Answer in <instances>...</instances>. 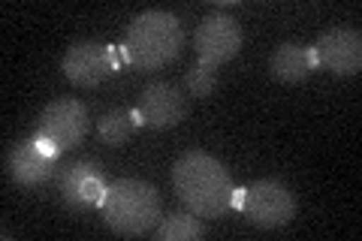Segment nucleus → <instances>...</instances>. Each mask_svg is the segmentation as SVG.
<instances>
[{
	"mask_svg": "<svg viewBox=\"0 0 362 241\" xmlns=\"http://www.w3.org/2000/svg\"><path fill=\"white\" fill-rule=\"evenodd\" d=\"M185 42V30L181 21L166 13V9H145L133 21L127 33H124V61L136 70H157L175 61Z\"/></svg>",
	"mask_w": 362,
	"mask_h": 241,
	"instance_id": "2",
	"label": "nucleus"
},
{
	"mask_svg": "<svg viewBox=\"0 0 362 241\" xmlns=\"http://www.w3.org/2000/svg\"><path fill=\"white\" fill-rule=\"evenodd\" d=\"M139 114L148 127L169 130L187 118V97L181 94V88L169 82H148L142 88Z\"/></svg>",
	"mask_w": 362,
	"mask_h": 241,
	"instance_id": "9",
	"label": "nucleus"
},
{
	"mask_svg": "<svg viewBox=\"0 0 362 241\" xmlns=\"http://www.w3.org/2000/svg\"><path fill=\"white\" fill-rule=\"evenodd\" d=\"M94 172H103L97 160H73V163L58 169V190L70 208H82V184Z\"/></svg>",
	"mask_w": 362,
	"mask_h": 241,
	"instance_id": "12",
	"label": "nucleus"
},
{
	"mask_svg": "<svg viewBox=\"0 0 362 241\" xmlns=\"http://www.w3.org/2000/svg\"><path fill=\"white\" fill-rule=\"evenodd\" d=\"M317 70V61H314V49L311 45H302V42H281L275 52H272V61H269V73L272 78L284 85H296L302 78H308Z\"/></svg>",
	"mask_w": 362,
	"mask_h": 241,
	"instance_id": "11",
	"label": "nucleus"
},
{
	"mask_svg": "<svg viewBox=\"0 0 362 241\" xmlns=\"http://www.w3.org/2000/svg\"><path fill=\"white\" fill-rule=\"evenodd\" d=\"M242 214L259 229H281L296 217V199L281 181L263 178L245 187Z\"/></svg>",
	"mask_w": 362,
	"mask_h": 241,
	"instance_id": "5",
	"label": "nucleus"
},
{
	"mask_svg": "<svg viewBox=\"0 0 362 241\" xmlns=\"http://www.w3.org/2000/svg\"><path fill=\"white\" fill-rule=\"evenodd\" d=\"M194 45L199 54V64L221 66L233 61L242 49V25L226 13H211L197 25Z\"/></svg>",
	"mask_w": 362,
	"mask_h": 241,
	"instance_id": "7",
	"label": "nucleus"
},
{
	"mask_svg": "<svg viewBox=\"0 0 362 241\" xmlns=\"http://www.w3.org/2000/svg\"><path fill=\"white\" fill-rule=\"evenodd\" d=\"M118 66H121V61L115 57V52L94 40L73 42L61 61L64 76L78 88H97L100 82H106Z\"/></svg>",
	"mask_w": 362,
	"mask_h": 241,
	"instance_id": "6",
	"label": "nucleus"
},
{
	"mask_svg": "<svg viewBox=\"0 0 362 241\" xmlns=\"http://www.w3.org/2000/svg\"><path fill=\"white\" fill-rule=\"evenodd\" d=\"M88 136V109L82 100L76 97H58L40 112L33 139L49 142L54 151H73L76 145H82Z\"/></svg>",
	"mask_w": 362,
	"mask_h": 241,
	"instance_id": "4",
	"label": "nucleus"
},
{
	"mask_svg": "<svg viewBox=\"0 0 362 241\" xmlns=\"http://www.w3.org/2000/svg\"><path fill=\"white\" fill-rule=\"evenodd\" d=\"M100 211H103V221L112 233L136 238V235H145L151 229H157L163 199L157 193V187H151L148 181L118 178V181H109L103 202H100Z\"/></svg>",
	"mask_w": 362,
	"mask_h": 241,
	"instance_id": "3",
	"label": "nucleus"
},
{
	"mask_svg": "<svg viewBox=\"0 0 362 241\" xmlns=\"http://www.w3.org/2000/svg\"><path fill=\"white\" fill-rule=\"evenodd\" d=\"M157 238L160 241H194L206 235V223L197 214H169L163 223H157Z\"/></svg>",
	"mask_w": 362,
	"mask_h": 241,
	"instance_id": "14",
	"label": "nucleus"
},
{
	"mask_svg": "<svg viewBox=\"0 0 362 241\" xmlns=\"http://www.w3.org/2000/svg\"><path fill=\"white\" fill-rule=\"evenodd\" d=\"M97 130H100V139H103L106 145L118 148L130 139V133L136 130V118L130 109H109L100 114L97 121Z\"/></svg>",
	"mask_w": 362,
	"mask_h": 241,
	"instance_id": "13",
	"label": "nucleus"
},
{
	"mask_svg": "<svg viewBox=\"0 0 362 241\" xmlns=\"http://www.w3.org/2000/svg\"><path fill=\"white\" fill-rule=\"evenodd\" d=\"M314 61L332 76H356L362 66V33L356 28H332L317 37Z\"/></svg>",
	"mask_w": 362,
	"mask_h": 241,
	"instance_id": "8",
	"label": "nucleus"
},
{
	"mask_svg": "<svg viewBox=\"0 0 362 241\" xmlns=\"http://www.w3.org/2000/svg\"><path fill=\"white\" fill-rule=\"evenodd\" d=\"M214 82H218V76H214V66L197 64V66H190L187 76H185V90H187L190 97H197V100H206V97H211Z\"/></svg>",
	"mask_w": 362,
	"mask_h": 241,
	"instance_id": "15",
	"label": "nucleus"
},
{
	"mask_svg": "<svg viewBox=\"0 0 362 241\" xmlns=\"http://www.w3.org/2000/svg\"><path fill=\"white\" fill-rule=\"evenodd\" d=\"M173 184L181 205L197 214L214 221L223 211H230L233 181L221 160H214L206 151H185L173 166Z\"/></svg>",
	"mask_w": 362,
	"mask_h": 241,
	"instance_id": "1",
	"label": "nucleus"
},
{
	"mask_svg": "<svg viewBox=\"0 0 362 241\" xmlns=\"http://www.w3.org/2000/svg\"><path fill=\"white\" fill-rule=\"evenodd\" d=\"M6 175L21 187H37L45 184L52 175H58V157L42 154L33 136L25 142H16L6 151Z\"/></svg>",
	"mask_w": 362,
	"mask_h": 241,
	"instance_id": "10",
	"label": "nucleus"
}]
</instances>
